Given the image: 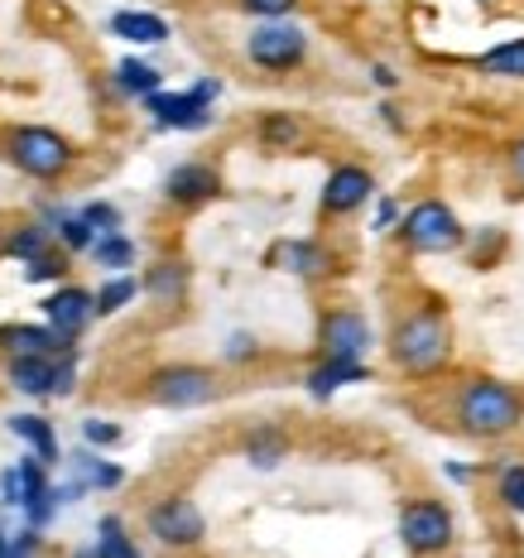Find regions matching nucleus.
I'll return each mask as SVG.
<instances>
[{
    "mask_svg": "<svg viewBox=\"0 0 524 558\" xmlns=\"http://www.w3.org/2000/svg\"><path fill=\"white\" fill-rule=\"evenodd\" d=\"M164 193L173 197V203H207V197L217 193V173L207 165H179L169 173Z\"/></svg>",
    "mask_w": 524,
    "mask_h": 558,
    "instance_id": "4468645a",
    "label": "nucleus"
},
{
    "mask_svg": "<svg viewBox=\"0 0 524 558\" xmlns=\"http://www.w3.org/2000/svg\"><path fill=\"white\" fill-rule=\"evenodd\" d=\"M149 530H155L164 544H197L207 525H203V510H197L193 501L173 496V501H164V506L149 510Z\"/></svg>",
    "mask_w": 524,
    "mask_h": 558,
    "instance_id": "9d476101",
    "label": "nucleus"
},
{
    "mask_svg": "<svg viewBox=\"0 0 524 558\" xmlns=\"http://www.w3.org/2000/svg\"><path fill=\"white\" fill-rule=\"evenodd\" d=\"M294 135H298V125L289 121V116H270V121H265V140H270V145H289Z\"/></svg>",
    "mask_w": 524,
    "mask_h": 558,
    "instance_id": "2f4dec72",
    "label": "nucleus"
},
{
    "mask_svg": "<svg viewBox=\"0 0 524 558\" xmlns=\"http://www.w3.org/2000/svg\"><path fill=\"white\" fill-rule=\"evenodd\" d=\"M131 299H135V279L121 275V279H111V284L97 294V313H115V308L131 304Z\"/></svg>",
    "mask_w": 524,
    "mask_h": 558,
    "instance_id": "393cba45",
    "label": "nucleus"
},
{
    "mask_svg": "<svg viewBox=\"0 0 524 558\" xmlns=\"http://www.w3.org/2000/svg\"><path fill=\"white\" fill-rule=\"evenodd\" d=\"M366 347H370V328L361 313L337 308L322 318V352H328V362H361Z\"/></svg>",
    "mask_w": 524,
    "mask_h": 558,
    "instance_id": "1a4fd4ad",
    "label": "nucleus"
},
{
    "mask_svg": "<svg viewBox=\"0 0 524 558\" xmlns=\"http://www.w3.org/2000/svg\"><path fill=\"white\" fill-rule=\"evenodd\" d=\"M510 159H515V173H520V183H524V140L515 145V155H510Z\"/></svg>",
    "mask_w": 524,
    "mask_h": 558,
    "instance_id": "4c0bfd02",
    "label": "nucleus"
},
{
    "mask_svg": "<svg viewBox=\"0 0 524 558\" xmlns=\"http://www.w3.org/2000/svg\"><path fill=\"white\" fill-rule=\"evenodd\" d=\"M217 97V83H197L193 92H149V111L159 125L173 131H197L207 125V101Z\"/></svg>",
    "mask_w": 524,
    "mask_h": 558,
    "instance_id": "423d86ee",
    "label": "nucleus"
},
{
    "mask_svg": "<svg viewBox=\"0 0 524 558\" xmlns=\"http://www.w3.org/2000/svg\"><path fill=\"white\" fill-rule=\"evenodd\" d=\"M246 49H251V63L270 68V73H284V68H294L298 58H304L308 39H304V29H294V25H260L251 34Z\"/></svg>",
    "mask_w": 524,
    "mask_h": 558,
    "instance_id": "0eeeda50",
    "label": "nucleus"
},
{
    "mask_svg": "<svg viewBox=\"0 0 524 558\" xmlns=\"http://www.w3.org/2000/svg\"><path fill=\"white\" fill-rule=\"evenodd\" d=\"M10 380L25 395H49L53 390V362L49 356H15L10 362Z\"/></svg>",
    "mask_w": 524,
    "mask_h": 558,
    "instance_id": "dca6fc26",
    "label": "nucleus"
},
{
    "mask_svg": "<svg viewBox=\"0 0 524 558\" xmlns=\"http://www.w3.org/2000/svg\"><path fill=\"white\" fill-rule=\"evenodd\" d=\"M83 482H92V486H121V472L115 468H107V462H97V458H83Z\"/></svg>",
    "mask_w": 524,
    "mask_h": 558,
    "instance_id": "c85d7f7f",
    "label": "nucleus"
},
{
    "mask_svg": "<svg viewBox=\"0 0 524 558\" xmlns=\"http://www.w3.org/2000/svg\"><path fill=\"white\" fill-rule=\"evenodd\" d=\"M149 294L179 299V294H183V265H159V270L149 275Z\"/></svg>",
    "mask_w": 524,
    "mask_h": 558,
    "instance_id": "a878e982",
    "label": "nucleus"
},
{
    "mask_svg": "<svg viewBox=\"0 0 524 558\" xmlns=\"http://www.w3.org/2000/svg\"><path fill=\"white\" fill-rule=\"evenodd\" d=\"M92 251H97V260L107 265V270H121V265L135 260V246L121 236V231H107L101 241H92Z\"/></svg>",
    "mask_w": 524,
    "mask_h": 558,
    "instance_id": "412c9836",
    "label": "nucleus"
},
{
    "mask_svg": "<svg viewBox=\"0 0 524 558\" xmlns=\"http://www.w3.org/2000/svg\"><path fill=\"white\" fill-rule=\"evenodd\" d=\"M482 73H496V77H524V39H510L491 49L482 58Z\"/></svg>",
    "mask_w": 524,
    "mask_h": 558,
    "instance_id": "6ab92c4d",
    "label": "nucleus"
},
{
    "mask_svg": "<svg viewBox=\"0 0 524 558\" xmlns=\"http://www.w3.org/2000/svg\"><path fill=\"white\" fill-rule=\"evenodd\" d=\"M400 539L414 554H438L452 544V515L438 501H410L400 515Z\"/></svg>",
    "mask_w": 524,
    "mask_h": 558,
    "instance_id": "39448f33",
    "label": "nucleus"
},
{
    "mask_svg": "<svg viewBox=\"0 0 524 558\" xmlns=\"http://www.w3.org/2000/svg\"><path fill=\"white\" fill-rule=\"evenodd\" d=\"M352 380H366V366L361 362H322L308 376V390L313 395H332L337 386H352Z\"/></svg>",
    "mask_w": 524,
    "mask_h": 558,
    "instance_id": "f3484780",
    "label": "nucleus"
},
{
    "mask_svg": "<svg viewBox=\"0 0 524 558\" xmlns=\"http://www.w3.org/2000/svg\"><path fill=\"white\" fill-rule=\"evenodd\" d=\"M246 452H251L255 468H275V462L284 458V438H275V434H255Z\"/></svg>",
    "mask_w": 524,
    "mask_h": 558,
    "instance_id": "bb28decb",
    "label": "nucleus"
},
{
    "mask_svg": "<svg viewBox=\"0 0 524 558\" xmlns=\"http://www.w3.org/2000/svg\"><path fill=\"white\" fill-rule=\"evenodd\" d=\"M111 29L121 34V39H131V44H164L169 39L164 20L145 15V10H121V15H111Z\"/></svg>",
    "mask_w": 524,
    "mask_h": 558,
    "instance_id": "2eb2a0df",
    "label": "nucleus"
},
{
    "mask_svg": "<svg viewBox=\"0 0 524 558\" xmlns=\"http://www.w3.org/2000/svg\"><path fill=\"white\" fill-rule=\"evenodd\" d=\"M5 251H10V255H20V260H39V255L49 251V231H44V227H25L20 236H10V241H5Z\"/></svg>",
    "mask_w": 524,
    "mask_h": 558,
    "instance_id": "5701e85b",
    "label": "nucleus"
},
{
    "mask_svg": "<svg viewBox=\"0 0 524 558\" xmlns=\"http://www.w3.org/2000/svg\"><path fill=\"white\" fill-rule=\"evenodd\" d=\"M0 558H5V539H0Z\"/></svg>",
    "mask_w": 524,
    "mask_h": 558,
    "instance_id": "58836bf2",
    "label": "nucleus"
},
{
    "mask_svg": "<svg viewBox=\"0 0 524 558\" xmlns=\"http://www.w3.org/2000/svg\"><path fill=\"white\" fill-rule=\"evenodd\" d=\"M115 83H121V92H139V97H149V92H159V73L149 63L125 58V63L115 68Z\"/></svg>",
    "mask_w": 524,
    "mask_h": 558,
    "instance_id": "aec40b11",
    "label": "nucleus"
},
{
    "mask_svg": "<svg viewBox=\"0 0 524 558\" xmlns=\"http://www.w3.org/2000/svg\"><path fill=\"white\" fill-rule=\"evenodd\" d=\"M298 0H241V10H251V15H265V20H279V15H289Z\"/></svg>",
    "mask_w": 524,
    "mask_h": 558,
    "instance_id": "7c9ffc66",
    "label": "nucleus"
},
{
    "mask_svg": "<svg viewBox=\"0 0 524 558\" xmlns=\"http://www.w3.org/2000/svg\"><path fill=\"white\" fill-rule=\"evenodd\" d=\"M97 558H139L135 544L125 539L121 520H101V549H97Z\"/></svg>",
    "mask_w": 524,
    "mask_h": 558,
    "instance_id": "b1692460",
    "label": "nucleus"
},
{
    "mask_svg": "<svg viewBox=\"0 0 524 558\" xmlns=\"http://www.w3.org/2000/svg\"><path fill=\"white\" fill-rule=\"evenodd\" d=\"M83 222L92 231H121V217H115V207H107V203H92L83 213Z\"/></svg>",
    "mask_w": 524,
    "mask_h": 558,
    "instance_id": "c756f323",
    "label": "nucleus"
},
{
    "mask_svg": "<svg viewBox=\"0 0 524 558\" xmlns=\"http://www.w3.org/2000/svg\"><path fill=\"white\" fill-rule=\"evenodd\" d=\"M0 347H10L15 356H53L58 347H68V337H58L53 328H29V323H10V328H0Z\"/></svg>",
    "mask_w": 524,
    "mask_h": 558,
    "instance_id": "ddd939ff",
    "label": "nucleus"
},
{
    "mask_svg": "<svg viewBox=\"0 0 524 558\" xmlns=\"http://www.w3.org/2000/svg\"><path fill=\"white\" fill-rule=\"evenodd\" d=\"M63 241L73 251H87L92 246V227L83 222V217H68V222H63Z\"/></svg>",
    "mask_w": 524,
    "mask_h": 558,
    "instance_id": "72a5a7b5",
    "label": "nucleus"
},
{
    "mask_svg": "<svg viewBox=\"0 0 524 558\" xmlns=\"http://www.w3.org/2000/svg\"><path fill=\"white\" fill-rule=\"evenodd\" d=\"M500 501L510 510H524V468H505V476H500Z\"/></svg>",
    "mask_w": 524,
    "mask_h": 558,
    "instance_id": "cd10ccee",
    "label": "nucleus"
},
{
    "mask_svg": "<svg viewBox=\"0 0 524 558\" xmlns=\"http://www.w3.org/2000/svg\"><path fill=\"white\" fill-rule=\"evenodd\" d=\"M394 362L414 376H428L448 362V318L438 308H418L414 318L400 323L394 332Z\"/></svg>",
    "mask_w": 524,
    "mask_h": 558,
    "instance_id": "f03ea898",
    "label": "nucleus"
},
{
    "mask_svg": "<svg viewBox=\"0 0 524 558\" xmlns=\"http://www.w3.org/2000/svg\"><path fill=\"white\" fill-rule=\"evenodd\" d=\"M284 265L294 275H322L328 270V255L318 246H308V241H294V246H284Z\"/></svg>",
    "mask_w": 524,
    "mask_h": 558,
    "instance_id": "4be33fe9",
    "label": "nucleus"
},
{
    "mask_svg": "<svg viewBox=\"0 0 524 558\" xmlns=\"http://www.w3.org/2000/svg\"><path fill=\"white\" fill-rule=\"evenodd\" d=\"M376 83H380V87H394V83H400V77H394L390 68H376Z\"/></svg>",
    "mask_w": 524,
    "mask_h": 558,
    "instance_id": "e433bc0d",
    "label": "nucleus"
},
{
    "mask_svg": "<svg viewBox=\"0 0 524 558\" xmlns=\"http://www.w3.org/2000/svg\"><path fill=\"white\" fill-rule=\"evenodd\" d=\"M0 492H5L10 506H25V476H20V468H10L5 476H0Z\"/></svg>",
    "mask_w": 524,
    "mask_h": 558,
    "instance_id": "f704fd0d",
    "label": "nucleus"
},
{
    "mask_svg": "<svg viewBox=\"0 0 524 558\" xmlns=\"http://www.w3.org/2000/svg\"><path fill=\"white\" fill-rule=\"evenodd\" d=\"M44 313H49V328L58 337H73L87 328V318L97 313V299L87 294V289H58V294L44 304Z\"/></svg>",
    "mask_w": 524,
    "mask_h": 558,
    "instance_id": "9b49d317",
    "label": "nucleus"
},
{
    "mask_svg": "<svg viewBox=\"0 0 524 558\" xmlns=\"http://www.w3.org/2000/svg\"><path fill=\"white\" fill-rule=\"evenodd\" d=\"M212 390H217L212 371H203V366H169L149 380V395H155L159 404H173V410H188V404L212 400Z\"/></svg>",
    "mask_w": 524,
    "mask_h": 558,
    "instance_id": "6e6552de",
    "label": "nucleus"
},
{
    "mask_svg": "<svg viewBox=\"0 0 524 558\" xmlns=\"http://www.w3.org/2000/svg\"><path fill=\"white\" fill-rule=\"evenodd\" d=\"M520 414H524L520 395L510 386H500V380H472V386L462 390V400H458L462 428H467V434H482V438L510 434V428L520 424Z\"/></svg>",
    "mask_w": 524,
    "mask_h": 558,
    "instance_id": "f257e3e1",
    "label": "nucleus"
},
{
    "mask_svg": "<svg viewBox=\"0 0 524 558\" xmlns=\"http://www.w3.org/2000/svg\"><path fill=\"white\" fill-rule=\"evenodd\" d=\"M10 159L25 173H34V179H58V173L73 165V149H68L63 135L44 131V125H20L10 135Z\"/></svg>",
    "mask_w": 524,
    "mask_h": 558,
    "instance_id": "7ed1b4c3",
    "label": "nucleus"
},
{
    "mask_svg": "<svg viewBox=\"0 0 524 558\" xmlns=\"http://www.w3.org/2000/svg\"><path fill=\"white\" fill-rule=\"evenodd\" d=\"M370 193H376V183H370L366 169H337L328 179V189H322V207L328 213H356Z\"/></svg>",
    "mask_w": 524,
    "mask_h": 558,
    "instance_id": "f8f14e48",
    "label": "nucleus"
},
{
    "mask_svg": "<svg viewBox=\"0 0 524 558\" xmlns=\"http://www.w3.org/2000/svg\"><path fill=\"white\" fill-rule=\"evenodd\" d=\"M58 275H63V260H53V255L29 260V279H58Z\"/></svg>",
    "mask_w": 524,
    "mask_h": 558,
    "instance_id": "c9c22d12",
    "label": "nucleus"
},
{
    "mask_svg": "<svg viewBox=\"0 0 524 558\" xmlns=\"http://www.w3.org/2000/svg\"><path fill=\"white\" fill-rule=\"evenodd\" d=\"M83 434H87V444H121V428L107 424V418H87Z\"/></svg>",
    "mask_w": 524,
    "mask_h": 558,
    "instance_id": "473e14b6",
    "label": "nucleus"
},
{
    "mask_svg": "<svg viewBox=\"0 0 524 558\" xmlns=\"http://www.w3.org/2000/svg\"><path fill=\"white\" fill-rule=\"evenodd\" d=\"M10 428H15V438H25V444L39 452L44 462H53L58 458V438H53V428L44 424V418H34V414H15L10 418Z\"/></svg>",
    "mask_w": 524,
    "mask_h": 558,
    "instance_id": "a211bd4d",
    "label": "nucleus"
},
{
    "mask_svg": "<svg viewBox=\"0 0 524 558\" xmlns=\"http://www.w3.org/2000/svg\"><path fill=\"white\" fill-rule=\"evenodd\" d=\"M404 241H410L414 251H428V255L452 251V246H462V222L452 217V207L418 203L414 213L404 217Z\"/></svg>",
    "mask_w": 524,
    "mask_h": 558,
    "instance_id": "20e7f679",
    "label": "nucleus"
}]
</instances>
